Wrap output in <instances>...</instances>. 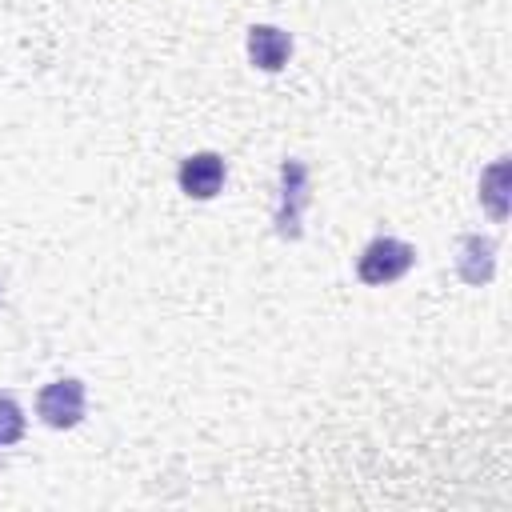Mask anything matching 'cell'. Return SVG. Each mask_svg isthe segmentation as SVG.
Here are the masks:
<instances>
[{
	"mask_svg": "<svg viewBox=\"0 0 512 512\" xmlns=\"http://www.w3.org/2000/svg\"><path fill=\"white\" fill-rule=\"evenodd\" d=\"M412 260H416V248H412V244H404V240H396V236H376V240L360 252L356 272H360L364 284H392V280H400V276L412 268Z\"/></svg>",
	"mask_w": 512,
	"mask_h": 512,
	"instance_id": "obj_1",
	"label": "cell"
},
{
	"mask_svg": "<svg viewBox=\"0 0 512 512\" xmlns=\"http://www.w3.org/2000/svg\"><path fill=\"white\" fill-rule=\"evenodd\" d=\"M36 412H40V420L48 428H72V424H80V416H84V384L76 376L52 380L36 396Z\"/></svg>",
	"mask_w": 512,
	"mask_h": 512,
	"instance_id": "obj_2",
	"label": "cell"
},
{
	"mask_svg": "<svg viewBox=\"0 0 512 512\" xmlns=\"http://www.w3.org/2000/svg\"><path fill=\"white\" fill-rule=\"evenodd\" d=\"M280 208H276V232L300 236V208L308 200V168L300 160H284L280 168Z\"/></svg>",
	"mask_w": 512,
	"mask_h": 512,
	"instance_id": "obj_3",
	"label": "cell"
},
{
	"mask_svg": "<svg viewBox=\"0 0 512 512\" xmlns=\"http://www.w3.org/2000/svg\"><path fill=\"white\" fill-rule=\"evenodd\" d=\"M180 188L192 200H212L224 188V160L216 152H192L180 164Z\"/></svg>",
	"mask_w": 512,
	"mask_h": 512,
	"instance_id": "obj_4",
	"label": "cell"
},
{
	"mask_svg": "<svg viewBox=\"0 0 512 512\" xmlns=\"http://www.w3.org/2000/svg\"><path fill=\"white\" fill-rule=\"evenodd\" d=\"M248 56H252L256 68L276 72L292 56V36L280 32V28H272V24H256V28H248Z\"/></svg>",
	"mask_w": 512,
	"mask_h": 512,
	"instance_id": "obj_5",
	"label": "cell"
},
{
	"mask_svg": "<svg viewBox=\"0 0 512 512\" xmlns=\"http://www.w3.org/2000/svg\"><path fill=\"white\" fill-rule=\"evenodd\" d=\"M492 240L488 236H464L460 240V256H456V268L468 284H484L492 276Z\"/></svg>",
	"mask_w": 512,
	"mask_h": 512,
	"instance_id": "obj_6",
	"label": "cell"
},
{
	"mask_svg": "<svg viewBox=\"0 0 512 512\" xmlns=\"http://www.w3.org/2000/svg\"><path fill=\"white\" fill-rule=\"evenodd\" d=\"M504 184H508V164L500 160V164H492L488 172H484V200H488V208H492V216L496 220H504V212H508V204H504Z\"/></svg>",
	"mask_w": 512,
	"mask_h": 512,
	"instance_id": "obj_7",
	"label": "cell"
},
{
	"mask_svg": "<svg viewBox=\"0 0 512 512\" xmlns=\"http://www.w3.org/2000/svg\"><path fill=\"white\" fill-rule=\"evenodd\" d=\"M20 436H24V412L8 392H0V448L16 444Z\"/></svg>",
	"mask_w": 512,
	"mask_h": 512,
	"instance_id": "obj_8",
	"label": "cell"
}]
</instances>
